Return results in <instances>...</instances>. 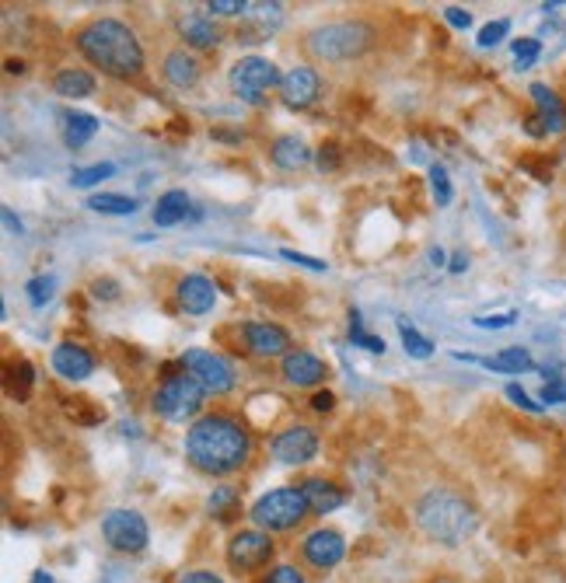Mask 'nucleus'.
<instances>
[{
  "label": "nucleus",
  "mask_w": 566,
  "mask_h": 583,
  "mask_svg": "<svg viewBox=\"0 0 566 583\" xmlns=\"http://www.w3.org/2000/svg\"><path fill=\"white\" fill-rule=\"evenodd\" d=\"M186 457L203 475H235L252 457V433L232 413H207L186 430Z\"/></svg>",
  "instance_id": "1"
},
{
  "label": "nucleus",
  "mask_w": 566,
  "mask_h": 583,
  "mask_svg": "<svg viewBox=\"0 0 566 583\" xmlns=\"http://www.w3.org/2000/svg\"><path fill=\"white\" fill-rule=\"evenodd\" d=\"M74 46L105 78H113V81L144 78V67H148L144 43H140L137 32L127 22H119V17H109V14L87 17L84 25L74 28Z\"/></svg>",
  "instance_id": "2"
},
{
  "label": "nucleus",
  "mask_w": 566,
  "mask_h": 583,
  "mask_svg": "<svg viewBox=\"0 0 566 583\" xmlns=\"http://www.w3.org/2000/svg\"><path fill=\"white\" fill-rule=\"evenodd\" d=\"M413 517L420 524V532L440 545H462L475 535V527H480L475 507L462 492H455L448 486H434L423 492L413 507Z\"/></svg>",
  "instance_id": "3"
},
{
  "label": "nucleus",
  "mask_w": 566,
  "mask_h": 583,
  "mask_svg": "<svg viewBox=\"0 0 566 583\" xmlns=\"http://www.w3.org/2000/svg\"><path fill=\"white\" fill-rule=\"evenodd\" d=\"M378 46V28L367 17H340V22H322L305 32L300 49L305 57L326 67H340L367 57Z\"/></svg>",
  "instance_id": "4"
},
{
  "label": "nucleus",
  "mask_w": 566,
  "mask_h": 583,
  "mask_svg": "<svg viewBox=\"0 0 566 583\" xmlns=\"http://www.w3.org/2000/svg\"><path fill=\"white\" fill-rule=\"evenodd\" d=\"M203 398H207L203 388L186 374L182 364H175V367H165L162 384L154 388L151 409H154V416H162L168 423H186V419L197 423L200 409H203Z\"/></svg>",
  "instance_id": "5"
},
{
  "label": "nucleus",
  "mask_w": 566,
  "mask_h": 583,
  "mask_svg": "<svg viewBox=\"0 0 566 583\" xmlns=\"http://www.w3.org/2000/svg\"><path fill=\"white\" fill-rule=\"evenodd\" d=\"M249 517H252V527H259V532L283 535V532H294V527L305 524L311 517V507L297 486H280V489L262 492V497L252 503Z\"/></svg>",
  "instance_id": "6"
},
{
  "label": "nucleus",
  "mask_w": 566,
  "mask_h": 583,
  "mask_svg": "<svg viewBox=\"0 0 566 583\" xmlns=\"http://www.w3.org/2000/svg\"><path fill=\"white\" fill-rule=\"evenodd\" d=\"M280 67L267 57H241L238 63H232V70H227V84H232V92L249 102V105H262L267 102V92H280Z\"/></svg>",
  "instance_id": "7"
},
{
  "label": "nucleus",
  "mask_w": 566,
  "mask_h": 583,
  "mask_svg": "<svg viewBox=\"0 0 566 583\" xmlns=\"http://www.w3.org/2000/svg\"><path fill=\"white\" fill-rule=\"evenodd\" d=\"M273 556H276V542L273 535L259 532V527H241V532L227 538V549H224L227 567L238 576H252L259 570H267Z\"/></svg>",
  "instance_id": "8"
},
{
  "label": "nucleus",
  "mask_w": 566,
  "mask_h": 583,
  "mask_svg": "<svg viewBox=\"0 0 566 583\" xmlns=\"http://www.w3.org/2000/svg\"><path fill=\"white\" fill-rule=\"evenodd\" d=\"M102 538L109 545L113 552L119 556H137L148 549L151 542V527L144 521L140 510H130V507H116L109 514L102 517Z\"/></svg>",
  "instance_id": "9"
},
{
  "label": "nucleus",
  "mask_w": 566,
  "mask_h": 583,
  "mask_svg": "<svg viewBox=\"0 0 566 583\" xmlns=\"http://www.w3.org/2000/svg\"><path fill=\"white\" fill-rule=\"evenodd\" d=\"M179 364H182L186 374L203 388L207 395L235 392V384H238L235 367L227 364L224 357H217L214 349H186L182 357H179Z\"/></svg>",
  "instance_id": "10"
},
{
  "label": "nucleus",
  "mask_w": 566,
  "mask_h": 583,
  "mask_svg": "<svg viewBox=\"0 0 566 583\" xmlns=\"http://www.w3.org/2000/svg\"><path fill=\"white\" fill-rule=\"evenodd\" d=\"M238 335H241V353L259 360H283L294 349L291 332L276 322H245L238 325Z\"/></svg>",
  "instance_id": "11"
},
{
  "label": "nucleus",
  "mask_w": 566,
  "mask_h": 583,
  "mask_svg": "<svg viewBox=\"0 0 566 583\" xmlns=\"http://www.w3.org/2000/svg\"><path fill=\"white\" fill-rule=\"evenodd\" d=\"M343 556H346V538L335 532V527H315V532L300 538V559L318 573L335 570L343 562Z\"/></svg>",
  "instance_id": "12"
},
{
  "label": "nucleus",
  "mask_w": 566,
  "mask_h": 583,
  "mask_svg": "<svg viewBox=\"0 0 566 583\" xmlns=\"http://www.w3.org/2000/svg\"><path fill=\"white\" fill-rule=\"evenodd\" d=\"M270 451L280 465H308L318 454V433L308 423H291L270 440Z\"/></svg>",
  "instance_id": "13"
},
{
  "label": "nucleus",
  "mask_w": 566,
  "mask_h": 583,
  "mask_svg": "<svg viewBox=\"0 0 566 583\" xmlns=\"http://www.w3.org/2000/svg\"><path fill=\"white\" fill-rule=\"evenodd\" d=\"M322 98V74H318L315 67H294L283 74L280 81V102L287 105L294 112H305L311 105Z\"/></svg>",
  "instance_id": "14"
},
{
  "label": "nucleus",
  "mask_w": 566,
  "mask_h": 583,
  "mask_svg": "<svg viewBox=\"0 0 566 583\" xmlns=\"http://www.w3.org/2000/svg\"><path fill=\"white\" fill-rule=\"evenodd\" d=\"M280 374L291 388H318L329 378V364L322 357H315L311 349H291L280 360Z\"/></svg>",
  "instance_id": "15"
},
{
  "label": "nucleus",
  "mask_w": 566,
  "mask_h": 583,
  "mask_svg": "<svg viewBox=\"0 0 566 583\" xmlns=\"http://www.w3.org/2000/svg\"><path fill=\"white\" fill-rule=\"evenodd\" d=\"M162 78L172 87H179V92H192V87L203 81V60L192 49L175 46L162 57Z\"/></svg>",
  "instance_id": "16"
},
{
  "label": "nucleus",
  "mask_w": 566,
  "mask_h": 583,
  "mask_svg": "<svg viewBox=\"0 0 566 583\" xmlns=\"http://www.w3.org/2000/svg\"><path fill=\"white\" fill-rule=\"evenodd\" d=\"M49 364L63 381H84V378L95 374V353L81 343H70V340L52 349Z\"/></svg>",
  "instance_id": "17"
},
{
  "label": "nucleus",
  "mask_w": 566,
  "mask_h": 583,
  "mask_svg": "<svg viewBox=\"0 0 566 583\" xmlns=\"http://www.w3.org/2000/svg\"><path fill=\"white\" fill-rule=\"evenodd\" d=\"M175 297H179V308L186 314H207V311H214V305H217V284H214V279L200 276V273H189V276L179 279Z\"/></svg>",
  "instance_id": "18"
},
{
  "label": "nucleus",
  "mask_w": 566,
  "mask_h": 583,
  "mask_svg": "<svg viewBox=\"0 0 566 583\" xmlns=\"http://www.w3.org/2000/svg\"><path fill=\"white\" fill-rule=\"evenodd\" d=\"M175 28H179L186 49H192V52H210L221 46V28L210 14H200V11L182 14L179 22H175Z\"/></svg>",
  "instance_id": "19"
},
{
  "label": "nucleus",
  "mask_w": 566,
  "mask_h": 583,
  "mask_svg": "<svg viewBox=\"0 0 566 583\" xmlns=\"http://www.w3.org/2000/svg\"><path fill=\"white\" fill-rule=\"evenodd\" d=\"M297 489L305 492V500L311 507V517H326L332 514V510H340L346 503V492L329 483V479H318V475H311V479H300Z\"/></svg>",
  "instance_id": "20"
},
{
  "label": "nucleus",
  "mask_w": 566,
  "mask_h": 583,
  "mask_svg": "<svg viewBox=\"0 0 566 583\" xmlns=\"http://www.w3.org/2000/svg\"><path fill=\"white\" fill-rule=\"evenodd\" d=\"M270 162L280 171H300V168L311 165V147L294 133H280V136H273V144H270Z\"/></svg>",
  "instance_id": "21"
},
{
  "label": "nucleus",
  "mask_w": 566,
  "mask_h": 583,
  "mask_svg": "<svg viewBox=\"0 0 566 583\" xmlns=\"http://www.w3.org/2000/svg\"><path fill=\"white\" fill-rule=\"evenodd\" d=\"M528 95H532V102H535V116L542 119L545 133H563L566 130V105L553 87L550 84H532L528 87Z\"/></svg>",
  "instance_id": "22"
},
{
  "label": "nucleus",
  "mask_w": 566,
  "mask_h": 583,
  "mask_svg": "<svg viewBox=\"0 0 566 583\" xmlns=\"http://www.w3.org/2000/svg\"><path fill=\"white\" fill-rule=\"evenodd\" d=\"M95 74H87V70L81 67H63L52 74V95H60V98H70V102H78V98H92L95 95Z\"/></svg>",
  "instance_id": "23"
},
{
  "label": "nucleus",
  "mask_w": 566,
  "mask_h": 583,
  "mask_svg": "<svg viewBox=\"0 0 566 583\" xmlns=\"http://www.w3.org/2000/svg\"><path fill=\"white\" fill-rule=\"evenodd\" d=\"M189 210H192V203H189L186 192L182 189H168V192H162V197H157L151 217H154L157 227H175V224L186 221Z\"/></svg>",
  "instance_id": "24"
},
{
  "label": "nucleus",
  "mask_w": 566,
  "mask_h": 583,
  "mask_svg": "<svg viewBox=\"0 0 566 583\" xmlns=\"http://www.w3.org/2000/svg\"><path fill=\"white\" fill-rule=\"evenodd\" d=\"M480 364L490 367V370H500V374H524V370L535 367L532 353H528L524 346H507V349L497 353V357H483Z\"/></svg>",
  "instance_id": "25"
},
{
  "label": "nucleus",
  "mask_w": 566,
  "mask_h": 583,
  "mask_svg": "<svg viewBox=\"0 0 566 583\" xmlns=\"http://www.w3.org/2000/svg\"><path fill=\"white\" fill-rule=\"evenodd\" d=\"M95 133H98V119L92 112H70V116H63V144L70 151L84 147Z\"/></svg>",
  "instance_id": "26"
},
{
  "label": "nucleus",
  "mask_w": 566,
  "mask_h": 583,
  "mask_svg": "<svg viewBox=\"0 0 566 583\" xmlns=\"http://www.w3.org/2000/svg\"><path fill=\"white\" fill-rule=\"evenodd\" d=\"M87 210L109 214V217H130V214H137V200L122 197V192H98V197L87 200Z\"/></svg>",
  "instance_id": "27"
},
{
  "label": "nucleus",
  "mask_w": 566,
  "mask_h": 583,
  "mask_svg": "<svg viewBox=\"0 0 566 583\" xmlns=\"http://www.w3.org/2000/svg\"><path fill=\"white\" fill-rule=\"evenodd\" d=\"M207 510H210V517H217V521H232V517L238 514V510H241L238 489H235V486H217L214 492H210Z\"/></svg>",
  "instance_id": "28"
},
{
  "label": "nucleus",
  "mask_w": 566,
  "mask_h": 583,
  "mask_svg": "<svg viewBox=\"0 0 566 583\" xmlns=\"http://www.w3.org/2000/svg\"><path fill=\"white\" fill-rule=\"evenodd\" d=\"M399 340H402V346H405L410 357H416V360H431L434 357V343L423 332H416L410 322H399Z\"/></svg>",
  "instance_id": "29"
},
{
  "label": "nucleus",
  "mask_w": 566,
  "mask_h": 583,
  "mask_svg": "<svg viewBox=\"0 0 566 583\" xmlns=\"http://www.w3.org/2000/svg\"><path fill=\"white\" fill-rule=\"evenodd\" d=\"M116 175V165L113 162H98V165H87V168H74L70 171V186L74 189H92L105 179H113Z\"/></svg>",
  "instance_id": "30"
},
{
  "label": "nucleus",
  "mask_w": 566,
  "mask_h": 583,
  "mask_svg": "<svg viewBox=\"0 0 566 583\" xmlns=\"http://www.w3.org/2000/svg\"><path fill=\"white\" fill-rule=\"evenodd\" d=\"M32 364L28 360H17V364H8V392L17 395V402H25L28 392H32Z\"/></svg>",
  "instance_id": "31"
},
{
  "label": "nucleus",
  "mask_w": 566,
  "mask_h": 583,
  "mask_svg": "<svg viewBox=\"0 0 566 583\" xmlns=\"http://www.w3.org/2000/svg\"><path fill=\"white\" fill-rule=\"evenodd\" d=\"M431 192H434L437 206H448L451 203L455 189H451V179H448V168L445 165H431Z\"/></svg>",
  "instance_id": "32"
},
{
  "label": "nucleus",
  "mask_w": 566,
  "mask_h": 583,
  "mask_svg": "<svg viewBox=\"0 0 566 583\" xmlns=\"http://www.w3.org/2000/svg\"><path fill=\"white\" fill-rule=\"evenodd\" d=\"M353 322H350V340L357 343V346H364V349H370V353H385V340H378V335H370V332H364V322H361V314L353 311L350 314Z\"/></svg>",
  "instance_id": "33"
},
{
  "label": "nucleus",
  "mask_w": 566,
  "mask_h": 583,
  "mask_svg": "<svg viewBox=\"0 0 566 583\" xmlns=\"http://www.w3.org/2000/svg\"><path fill=\"white\" fill-rule=\"evenodd\" d=\"M318 171L322 175H332V171H340V165H343V154H340V144H335V140H329V144H322L318 147Z\"/></svg>",
  "instance_id": "34"
},
{
  "label": "nucleus",
  "mask_w": 566,
  "mask_h": 583,
  "mask_svg": "<svg viewBox=\"0 0 566 583\" xmlns=\"http://www.w3.org/2000/svg\"><path fill=\"white\" fill-rule=\"evenodd\" d=\"M28 305L32 308H46L49 305V297H52V276H35L28 279Z\"/></svg>",
  "instance_id": "35"
},
{
  "label": "nucleus",
  "mask_w": 566,
  "mask_h": 583,
  "mask_svg": "<svg viewBox=\"0 0 566 583\" xmlns=\"http://www.w3.org/2000/svg\"><path fill=\"white\" fill-rule=\"evenodd\" d=\"M262 583H308V580L294 562H276V567H270V573L262 576Z\"/></svg>",
  "instance_id": "36"
},
{
  "label": "nucleus",
  "mask_w": 566,
  "mask_h": 583,
  "mask_svg": "<svg viewBox=\"0 0 566 583\" xmlns=\"http://www.w3.org/2000/svg\"><path fill=\"white\" fill-rule=\"evenodd\" d=\"M207 11H210V17H245L249 14V4L245 0H210L207 4Z\"/></svg>",
  "instance_id": "37"
},
{
  "label": "nucleus",
  "mask_w": 566,
  "mask_h": 583,
  "mask_svg": "<svg viewBox=\"0 0 566 583\" xmlns=\"http://www.w3.org/2000/svg\"><path fill=\"white\" fill-rule=\"evenodd\" d=\"M504 395H507L510 402H515L518 409H524V413H542V402H532V395H528L518 381H510V384L504 388Z\"/></svg>",
  "instance_id": "38"
},
{
  "label": "nucleus",
  "mask_w": 566,
  "mask_h": 583,
  "mask_svg": "<svg viewBox=\"0 0 566 583\" xmlns=\"http://www.w3.org/2000/svg\"><path fill=\"white\" fill-rule=\"evenodd\" d=\"M507 32H510V22H507V17H497V22H490L486 28H480V46H483V49L497 46Z\"/></svg>",
  "instance_id": "39"
},
{
  "label": "nucleus",
  "mask_w": 566,
  "mask_h": 583,
  "mask_svg": "<svg viewBox=\"0 0 566 583\" xmlns=\"http://www.w3.org/2000/svg\"><path fill=\"white\" fill-rule=\"evenodd\" d=\"M542 52V43L539 39H518L515 43V57H518V67H532Z\"/></svg>",
  "instance_id": "40"
},
{
  "label": "nucleus",
  "mask_w": 566,
  "mask_h": 583,
  "mask_svg": "<svg viewBox=\"0 0 566 583\" xmlns=\"http://www.w3.org/2000/svg\"><path fill=\"white\" fill-rule=\"evenodd\" d=\"M518 322V311H507V314H483V318H472L475 329H507Z\"/></svg>",
  "instance_id": "41"
},
{
  "label": "nucleus",
  "mask_w": 566,
  "mask_h": 583,
  "mask_svg": "<svg viewBox=\"0 0 566 583\" xmlns=\"http://www.w3.org/2000/svg\"><path fill=\"white\" fill-rule=\"evenodd\" d=\"M542 402H545V405H559V402H566V378L545 381V388H542Z\"/></svg>",
  "instance_id": "42"
},
{
  "label": "nucleus",
  "mask_w": 566,
  "mask_h": 583,
  "mask_svg": "<svg viewBox=\"0 0 566 583\" xmlns=\"http://www.w3.org/2000/svg\"><path fill=\"white\" fill-rule=\"evenodd\" d=\"M283 259H291V262H297V266H305V270H315V273H326L329 266L322 259H311V255H300V252H294V249H283L280 252Z\"/></svg>",
  "instance_id": "43"
},
{
  "label": "nucleus",
  "mask_w": 566,
  "mask_h": 583,
  "mask_svg": "<svg viewBox=\"0 0 566 583\" xmlns=\"http://www.w3.org/2000/svg\"><path fill=\"white\" fill-rule=\"evenodd\" d=\"M172 583H224V580L217 573H210V570H182Z\"/></svg>",
  "instance_id": "44"
},
{
  "label": "nucleus",
  "mask_w": 566,
  "mask_h": 583,
  "mask_svg": "<svg viewBox=\"0 0 566 583\" xmlns=\"http://www.w3.org/2000/svg\"><path fill=\"white\" fill-rule=\"evenodd\" d=\"M445 22L465 32V28H472V14L465 8H445Z\"/></svg>",
  "instance_id": "45"
},
{
  "label": "nucleus",
  "mask_w": 566,
  "mask_h": 583,
  "mask_svg": "<svg viewBox=\"0 0 566 583\" xmlns=\"http://www.w3.org/2000/svg\"><path fill=\"white\" fill-rule=\"evenodd\" d=\"M308 405L315 413H332L335 409V395L332 392H315L311 398H308Z\"/></svg>",
  "instance_id": "46"
},
{
  "label": "nucleus",
  "mask_w": 566,
  "mask_h": 583,
  "mask_svg": "<svg viewBox=\"0 0 566 583\" xmlns=\"http://www.w3.org/2000/svg\"><path fill=\"white\" fill-rule=\"evenodd\" d=\"M92 290H95V297H105V300L119 297V287L113 284V279H95V284H92Z\"/></svg>",
  "instance_id": "47"
},
{
  "label": "nucleus",
  "mask_w": 566,
  "mask_h": 583,
  "mask_svg": "<svg viewBox=\"0 0 566 583\" xmlns=\"http://www.w3.org/2000/svg\"><path fill=\"white\" fill-rule=\"evenodd\" d=\"M469 270V259L465 255H451V273H465Z\"/></svg>",
  "instance_id": "48"
},
{
  "label": "nucleus",
  "mask_w": 566,
  "mask_h": 583,
  "mask_svg": "<svg viewBox=\"0 0 566 583\" xmlns=\"http://www.w3.org/2000/svg\"><path fill=\"white\" fill-rule=\"evenodd\" d=\"M4 224L11 227V231H14V235H22V221H14V214H11V210H8V206H4Z\"/></svg>",
  "instance_id": "49"
},
{
  "label": "nucleus",
  "mask_w": 566,
  "mask_h": 583,
  "mask_svg": "<svg viewBox=\"0 0 566 583\" xmlns=\"http://www.w3.org/2000/svg\"><path fill=\"white\" fill-rule=\"evenodd\" d=\"M8 74H25V63L22 60H8Z\"/></svg>",
  "instance_id": "50"
},
{
  "label": "nucleus",
  "mask_w": 566,
  "mask_h": 583,
  "mask_svg": "<svg viewBox=\"0 0 566 583\" xmlns=\"http://www.w3.org/2000/svg\"><path fill=\"white\" fill-rule=\"evenodd\" d=\"M32 583H57V580H52V576H49L46 570H39V573H35V576H32Z\"/></svg>",
  "instance_id": "51"
},
{
  "label": "nucleus",
  "mask_w": 566,
  "mask_h": 583,
  "mask_svg": "<svg viewBox=\"0 0 566 583\" xmlns=\"http://www.w3.org/2000/svg\"><path fill=\"white\" fill-rule=\"evenodd\" d=\"M431 262H434V266H445V252L434 249V252H431Z\"/></svg>",
  "instance_id": "52"
}]
</instances>
